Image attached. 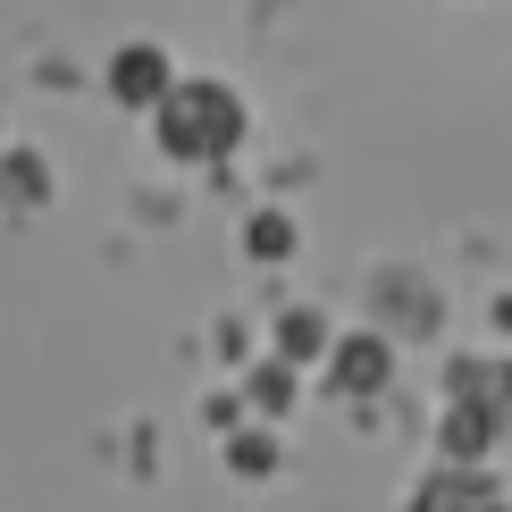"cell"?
I'll return each instance as SVG.
<instances>
[{"label":"cell","mask_w":512,"mask_h":512,"mask_svg":"<svg viewBox=\"0 0 512 512\" xmlns=\"http://www.w3.org/2000/svg\"><path fill=\"white\" fill-rule=\"evenodd\" d=\"M328 378H336L345 395H378V387H387V345H378V336H336Z\"/></svg>","instance_id":"3"},{"label":"cell","mask_w":512,"mask_h":512,"mask_svg":"<svg viewBox=\"0 0 512 512\" xmlns=\"http://www.w3.org/2000/svg\"><path fill=\"white\" fill-rule=\"evenodd\" d=\"M9 194H26V202L42 194V168H34V160H9Z\"/></svg>","instance_id":"9"},{"label":"cell","mask_w":512,"mask_h":512,"mask_svg":"<svg viewBox=\"0 0 512 512\" xmlns=\"http://www.w3.org/2000/svg\"><path fill=\"white\" fill-rule=\"evenodd\" d=\"M110 93L126 101V110H160V101L177 93V76H168V59L152 51V42H135V51L110 59Z\"/></svg>","instance_id":"2"},{"label":"cell","mask_w":512,"mask_h":512,"mask_svg":"<svg viewBox=\"0 0 512 512\" xmlns=\"http://www.w3.org/2000/svg\"><path fill=\"white\" fill-rule=\"evenodd\" d=\"M311 353H328L319 311H286V319H277V361H311Z\"/></svg>","instance_id":"5"},{"label":"cell","mask_w":512,"mask_h":512,"mask_svg":"<svg viewBox=\"0 0 512 512\" xmlns=\"http://www.w3.org/2000/svg\"><path fill=\"white\" fill-rule=\"evenodd\" d=\"M252 403H261V412L277 420L294 403V361H261V370H252Z\"/></svg>","instance_id":"6"},{"label":"cell","mask_w":512,"mask_h":512,"mask_svg":"<svg viewBox=\"0 0 512 512\" xmlns=\"http://www.w3.org/2000/svg\"><path fill=\"white\" fill-rule=\"evenodd\" d=\"M236 135H244V110H236L227 84H177V93L160 101V143L177 160H219Z\"/></svg>","instance_id":"1"},{"label":"cell","mask_w":512,"mask_h":512,"mask_svg":"<svg viewBox=\"0 0 512 512\" xmlns=\"http://www.w3.org/2000/svg\"><path fill=\"white\" fill-rule=\"evenodd\" d=\"M244 244L261 252V261H286V252H294V219H277V210H261V219L244 227Z\"/></svg>","instance_id":"7"},{"label":"cell","mask_w":512,"mask_h":512,"mask_svg":"<svg viewBox=\"0 0 512 512\" xmlns=\"http://www.w3.org/2000/svg\"><path fill=\"white\" fill-rule=\"evenodd\" d=\"M487 445H496V403H454V412H445V454L479 462Z\"/></svg>","instance_id":"4"},{"label":"cell","mask_w":512,"mask_h":512,"mask_svg":"<svg viewBox=\"0 0 512 512\" xmlns=\"http://www.w3.org/2000/svg\"><path fill=\"white\" fill-rule=\"evenodd\" d=\"M227 462H236L244 479H269V471H277V437H261V429H244L236 445H227Z\"/></svg>","instance_id":"8"}]
</instances>
